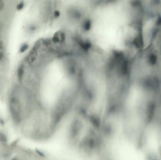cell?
Wrapping results in <instances>:
<instances>
[{
	"instance_id": "obj_1",
	"label": "cell",
	"mask_w": 161,
	"mask_h": 160,
	"mask_svg": "<svg viewBox=\"0 0 161 160\" xmlns=\"http://www.w3.org/2000/svg\"><path fill=\"white\" fill-rule=\"evenodd\" d=\"M10 111L12 115L18 116L19 115L21 110V107L19 101L16 98H12L10 103Z\"/></svg>"
},
{
	"instance_id": "obj_2",
	"label": "cell",
	"mask_w": 161,
	"mask_h": 160,
	"mask_svg": "<svg viewBox=\"0 0 161 160\" xmlns=\"http://www.w3.org/2000/svg\"><path fill=\"white\" fill-rule=\"evenodd\" d=\"M17 74H18V80L20 82L22 80L24 74V68L23 65H21L19 67Z\"/></svg>"
},
{
	"instance_id": "obj_3",
	"label": "cell",
	"mask_w": 161,
	"mask_h": 160,
	"mask_svg": "<svg viewBox=\"0 0 161 160\" xmlns=\"http://www.w3.org/2000/svg\"><path fill=\"white\" fill-rule=\"evenodd\" d=\"M29 47L28 44L27 43H23L21 45L20 47V49H19V52L20 53H24L25 51H27L28 50Z\"/></svg>"
},
{
	"instance_id": "obj_4",
	"label": "cell",
	"mask_w": 161,
	"mask_h": 160,
	"mask_svg": "<svg viewBox=\"0 0 161 160\" xmlns=\"http://www.w3.org/2000/svg\"><path fill=\"white\" fill-rule=\"evenodd\" d=\"M25 7V3L23 1H21L19 4H17L16 9L18 11H20L24 9Z\"/></svg>"
},
{
	"instance_id": "obj_5",
	"label": "cell",
	"mask_w": 161,
	"mask_h": 160,
	"mask_svg": "<svg viewBox=\"0 0 161 160\" xmlns=\"http://www.w3.org/2000/svg\"><path fill=\"white\" fill-rule=\"evenodd\" d=\"M4 42L1 40H0V50H4Z\"/></svg>"
},
{
	"instance_id": "obj_6",
	"label": "cell",
	"mask_w": 161,
	"mask_h": 160,
	"mask_svg": "<svg viewBox=\"0 0 161 160\" xmlns=\"http://www.w3.org/2000/svg\"><path fill=\"white\" fill-rule=\"evenodd\" d=\"M4 7V2L3 0H0V11L2 10Z\"/></svg>"
},
{
	"instance_id": "obj_7",
	"label": "cell",
	"mask_w": 161,
	"mask_h": 160,
	"mask_svg": "<svg viewBox=\"0 0 161 160\" xmlns=\"http://www.w3.org/2000/svg\"><path fill=\"white\" fill-rule=\"evenodd\" d=\"M4 53H3V52L1 51V50H0V61L4 59Z\"/></svg>"
},
{
	"instance_id": "obj_8",
	"label": "cell",
	"mask_w": 161,
	"mask_h": 160,
	"mask_svg": "<svg viewBox=\"0 0 161 160\" xmlns=\"http://www.w3.org/2000/svg\"><path fill=\"white\" fill-rule=\"evenodd\" d=\"M4 139L5 138L4 137L3 135H1V136H0V140H1L2 141H4Z\"/></svg>"
}]
</instances>
